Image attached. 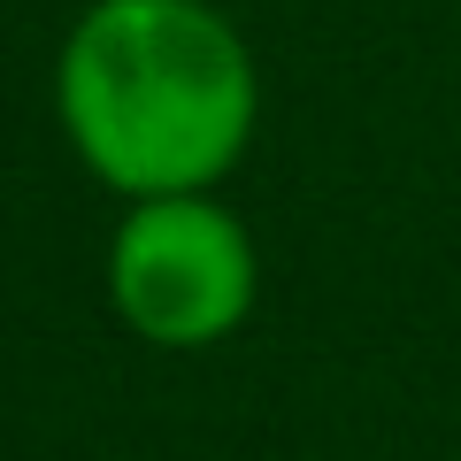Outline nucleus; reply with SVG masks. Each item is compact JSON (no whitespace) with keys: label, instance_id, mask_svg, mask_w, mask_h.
Listing matches in <instances>:
<instances>
[{"label":"nucleus","instance_id":"nucleus-1","mask_svg":"<svg viewBox=\"0 0 461 461\" xmlns=\"http://www.w3.org/2000/svg\"><path fill=\"white\" fill-rule=\"evenodd\" d=\"M62 147L115 200L223 193L262 139V62L215 0H85L54 47Z\"/></svg>","mask_w":461,"mask_h":461},{"label":"nucleus","instance_id":"nucleus-2","mask_svg":"<svg viewBox=\"0 0 461 461\" xmlns=\"http://www.w3.org/2000/svg\"><path fill=\"white\" fill-rule=\"evenodd\" d=\"M108 315L154 354H208L262 308V247L223 193L123 200L100 254Z\"/></svg>","mask_w":461,"mask_h":461}]
</instances>
